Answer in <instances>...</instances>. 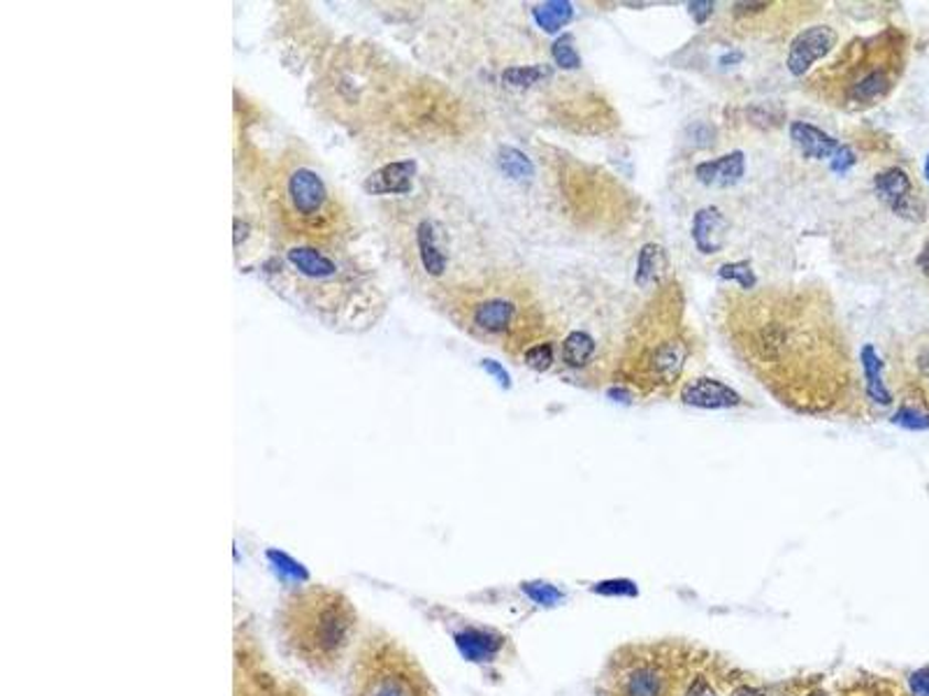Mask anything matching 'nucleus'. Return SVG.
<instances>
[{
  "instance_id": "obj_1",
  "label": "nucleus",
  "mask_w": 929,
  "mask_h": 696,
  "mask_svg": "<svg viewBox=\"0 0 929 696\" xmlns=\"http://www.w3.org/2000/svg\"><path fill=\"white\" fill-rule=\"evenodd\" d=\"M274 627L289 657L318 676H335L358 645L360 616L337 587L307 583L279 601Z\"/></svg>"
},
{
  "instance_id": "obj_2",
  "label": "nucleus",
  "mask_w": 929,
  "mask_h": 696,
  "mask_svg": "<svg viewBox=\"0 0 929 696\" xmlns=\"http://www.w3.org/2000/svg\"><path fill=\"white\" fill-rule=\"evenodd\" d=\"M709 657L679 641H648L618 648L604 666L599 696H695Z\"/></svg>"
},
{
  "instance_id": "obj_3",
  "label": "nucleus",
  "mask_w": 929,
  "mask_h": 696,
  "mask_svg": "<svg viewBox=\"0 0 929 696\" xmlns=\"http://www.w3.org/2000/svg\"><path fill=\"white\" fill-rule=\"evenodd\" d=\"M904 68V47L897 33L888 31L869 40H855L841 54L825 77L813 81L823 89L825 98L844 107H872L888 96Z\"/></svg>"
},
{
  "instance_id": "obj_4",
  "label": "nucleus",
  "mask_w": 929,
  "mask_h": 696,
  "mask_svg": "<svg viewBox=\"0 0 929 696\" xmlns=\"http://www.w3.org/2000/svg\"><path fill=\"white\" fill-rule=\"evenodd\" d=\"M347 696H440L421 662L384 629H370L352 655Z\"/></svg>"
},
{
  "instance_id": "obj_5",
  "label": "nucleus",
  "mask_w": 929,
  "mask_h": 696,
  "mask_svg": "<svg viewBox=\"0 0 929 696\" xmlns=\"http://www.w3.org/2000/svg\"><path fill=\"white\" fill-rule=\"evenodd\" d=\"M284 200L287 211L295 216L302 228L316 230V224L321 228L323 224L333 221L335 205L331 193L318 174L310 167H298L289 174L284 184Z\"/></svg>"
},
{
  "instance_id": "obj_6",
  "label": "nucleus",
  "mask_w": 929,
  "mask_h": 696,
  "mask_svg": "<svg viewBox=\"0 0 929 696\" xmlns=\"http://www.w3.org/2000/svg\"><path fill=\"white\" fill-rule=\"evenodd\" d=\"M688 358V344L679 335L660 337L658 344H648L639 362V374L648 385H667L679 379Z\"/></svg>"
},
{
  "instance_id": "obj_7",
  "label": "nucleus",
  "mask_w": 929,
  "mask_h": 696,
  "mask_svg": "<svg viewBox=\"0 0 929 696\" xmlns=\"http://www.w3.org/2000/svg\"><path fill=\"white\" fill-rule=\"evenodd\" d=\"M836 45V33L830 26H811L799 33L790 42L788 52V70L795 77H802L809 73L811 65L828 56Z\"/></svg>"
},
{
  "instance_id": "obj_8",
  "label": "nucleus",
  "mask_w": 929,
  "mask_h": 696,
  "mask_svg": "<svg viewBox=\"0 0 929 696\" xmlns=\"http://www.w3.org/2000/svg\"><path fill=\"white\" fill-rule=\"evenodd\" d=\"M874 188L878 198L888 205L899 216H911L916 211V198H914V184L911 177L901 167H890L876 174Z\"/></svg>"
},
{
  "instance_id": "obj_9",
  "label": "nucleus",
  "mask_w": 929,
  "mask_h": 696,
  "mask_svg": "<svg viewBox=\"0 0 929 696\" xmlns=\"http://www.w3.org/2000/svg\"><path fill=\"white\" fill-rule=\"evenodd\" d=\"M681 400L683 404L698 406V409H732L744 402L737 390H732L730 385L716 379H706V377L688 381L681 388Z\"/></svg>"
},
{
  "instance_id": "obj_10",
  "label": "nucleus",
  "mask_w": 929,
  "mask_h": 696,
  "mask_svg": "<svg viewBox=\"0 0 929 696\" xmlns=\"http://www.w3.org/2000/svg\"><path fill=\"white\" fill-rule=\"evenodd\" d=\"M727 219L719 207H702L693 219V242L700 253H721L727 239Z\"/></svg>"
},
{
  "instance_id": "obj_11",
  "label": "nucleus",
  "mask_w": 929,
  "mask_h": 696,
  "mask_svg": "<svg viewBox=\"0 0 929 696\" xmlns=\"http://www.w3.org/2000/svg\"><path fill=\"white\" fill-rule=\"evenodd\" d=\"M516 318H518L516 302L507 297H498V295L479 302L472 312V323L477 325L479 330L490 333V335L509 333L516 325Z\"/></svg>"
},
{
  "instance_id": "obj_12",
  "label": "nucleus",
  "mask_w": 929,
  "mask_h": 696,
  "mask_svg": "<svg viewBox=\"0 0 929 696\" xmlns=\"http://www.w3.org/2000/svg\"><path fill=\"white\" fill-rule=\"evenodd\" d=\"M744 172H746L744 151H732V154H725V156H721L716 161H704V163H700L695 167V177L704 186L730 188V186L742 182Z\"/></svg>"
},
{
  "instance_id": "obj_13",
  "label": "nucleus",
  "mask_w": 929,
  "mask_h": 696,
  "mask_svg": "<svg viewBox=\"0 0 929 696\" xmlns=\"http://www.w3.org/2000/svg\"><path fill=\"white\" fill-rule=\"evenodd\" d=\"M414 174H417L414 161L388 163V165L375 170L370 177L365 180V191L372 193V195H388V193L404 195V193L412 191Z\"/></svg>"
},
{
  "instance_id": "obj_14",
  "label": "nucleus",
  "mask_w": 929,
  "mask_h": 696,
  "mask_svg": "<svg viewBox=\"0 0 929 696\" xmlns=\"http://www.w3.org/2000/svg\"><path fill=\"white\" fill-rule=\"evenodd\" d=\"M790 140L795 142V146L802 151L807 159H813V161L832 159V156H836V151L841 149L839 140H834L832 135L823 133V130L807 123V121H792L790 123Z\"/></svg>"
},
{
  "instance_id": "obj_15",
  "label": "nucleus",
  "mask_w": 929,
  "mask_h": 696,
  "mask_svg": "<svg viewBox=\"0 0 929 696\" xmlns=\"http://www.w3.org/2000/svg\"><path fill=\"white\" fill-rule=\"evenodd\" d=\"M414 235H417V249H419V258H421L423 270L430 276H442L449 268V258H446L444 247H442L438 224L421 221L417 226Z\"/></svg>"
},
{
  "instance_id": "obj_16",
  "label": "nucleus",
  "mask_w": 929,
  "mask_h": 696,
  "mask_svg": "<svg viewBox=\"0 0 929 696\" xmlns=\"http://www.w3.org/2000/svg\"><path fill=\"white\" fill-rule=\"evenodd\" d=\"M669 270V260H667V251L660 244L648 242L641 247L639 255H637V272H635V284L639 289H648L653 284H660Z\"/></svg>"
},
{
  "instance_id": "obj_17",
  "label": "nucleus",
  "mask_w": 929,
  "mask_h": 696,
  "mask_svg": "<svg viewBox=\"0 0 929 696\" xmlns=\"http://www.w3.org/2000/svg\"><path fill=\"white\" fill-rule=\"evenodd\" d=\"M289 263L295 272H300L302 276H310V279H328L337 274V265L335 260L323 255L321 251L312 249V247H295L287 253Z\"/></svg>"
},
{
  "instance_id": "obj_18",
  "label": "nucleus",
  "mask_w": 929,
  "mask_h": 696,
  "mask_svg": "<svg viewBox=\"0 0 929 696\" xmlns=\"http://www.w3.org/2000/svg\"><path fill=\"white\" fill-rule=\"evenodd\" d=\"M860 362H862L864 379H867V395H869V400H874L878 404H890L893 402V395H890V390L885 388V383H883V360L878 358L876 348L872 344H864L862 346Z\"/></svg>"
},
{
  "instance_id": "obj_19",
  "label": "nucleus",
  "mask_w": 929,
  "mask_h": 696,
  "mask_svg": "<svg viewBox=\"0 0 929 696\" xmlns=\"http://www.w3.org/2000/svg\"><path fill=\"white\" fill-rule=\"evenodd\" d=\"M532 17L537 21V26L547 31V33H558L563 31L572 17H574V6L570 0H549V3L537 6L532 10Z\"/></svg>"
},
{
  "instance_id": "obj_20",
  "label": "nucleus",
  "mask_w": 929,
  "mask_h": 696,
  "mask_svg": "<svg viewBox=\"0 0 929 696\" xmlns=\"http://www.w3.org/2000/svg\"><path fill=\"white\" fill-rule=\"evenodd\" d=\"M595 348H597V344L588 333L574 330L563 341V362L572 369L586 367L591 362V358L595 356Z\"/></svg>"
},
{
  "instance_id": "obj_21",
  "label": "nucleus",
  "mask_w": 929,
  "mask_h": 696,
  "mask_svg": "<svg viewBox=\"0 0 929 696\" xmlns=\"http://www.w3.org/2000/svg\"><path fill=\"white\" fill-rule=\"evenodd\" d=\"M498 165H500V170L507 174L509 180L526 182V180H532L534 177V165H532V161L523 154V151H518L514 146H503L500 149Z\"/></svg>"
},
{
  "instance_id": "obj_22",
  "label": "nucleus",
  "mask_w": 929,
  "mask_h": 696,
  "mask_svg": "<svg viewBox=\"0 0 929 696\" xmlns=\"http://www.w3.org/2000/svg\"><path fill=\"white\" fill-rule=\"evenodd\" d=\"M551 77L549 65H526V68H507L503 73V81L514 89H530L537 81Z\"/></svg>"
},
{
  "instance_id": "obj_23",
  "label": "nucleus",
  "mask_w": 929,
  "mask_h": 696,
  "mask_svg": "<svg viewBox=\"0 0 929 696\" xmlns=\"http://www.w3.org/2000/svg\"><path fill=\"white\" fill-rule=\"evenodd\" d=\"M719 276L723 281H732V284H739L744 293H750L758 286V276H755L748 260H737V263H727L719 270Z\"/></svg>"
},
{
  "instance_id": "obj_24",
  "label": "nucleus",
  "mask_w": 929,
  "mask_h": 696,
  "mask_svg": "<svg viewBox=\"0 0 929 696\" xmlns=\"http://www.w3.org/2000/svg\"><path fill=\"white\" fill-rule=\"evenodd\" d=\"M553 61L560 65L563 70H576L581 68V56L574 47V37L572 35H563L553 42Z\"/></svg>"
},
{
  "instance_id": "obj_25",
  "label": "nucleus",
  "mask_w": 929,
  "mask_h": 696,
  "mask_svg": "<svg viewBox=\"0 0 929 696\" xmlns=\"http://www.w3.org/2000/svg\"><path fill=\"white\" fill-rule=\"evenodd\" d=\"M526 365L534 372H547L553 365V344L544 341V344H534L526 351Z\"/></svg>"
},
{
  "instance_id": "obj_26",
  "label": "nucleus",
  "mask_w": 929,
  "mask_h": 696,
  "mask_svg": "<svg viewBox=\"0 0 929 696\" xmlns=\"http://www.w3.org/2000/svg\"><path fill=\"white\" fill-rule=\"evenodd\" d=\"M849 696H909L904 689L895 687L888 681H878V683H867V685H857Z\"/></svg>"
},
{
  "instance_id": "obj_27",
  "label": "nucleus",
  "mask_w": 929,
  "mask_h": 696,
  "mask_svg": "<svg viewBox=\"0 0 929 696\" xmlns=\"http://www.w3.org/2000/svg\"><path fill=\"white\" fill-rule=\"evenodd\" d=\"M895 423L911 427V429H925L929 427V416H922L920 411H914V409H901L895 416Z\"/></svg>"
},
{
  "instance_id": "obj_28",
  "label": "nucleus",
  "mask_w": 929,
  "mask_h": 696,
  "mask_svg": "<svg viewBox=\"0 0 929 696\" xmlns=\"http://www.w3.org/2000/svg\"><path fill=\"white\" fill-rule=\"evenodd\" d=\"M769 107H771V102H763V105H755V107H750V119H753V123L755 126H763L765 128V119H769V126H776V123H781L784 121V112H779V115H771L769 112Z\"/></svg>"
},
{
  "instance_id": "obj_29",
  "label": "nucleus",
  "mask_w": 929,
  "mask_h": 696,
  "mask_svg": "<svg viewBox=\"0 0 929 696\" xmlns=\"http://www.w3.org/2000/svg\"><path fill=\"white\" fill-rule=\"evenodd\" d=\"M855 154L851 151V146H846V144H841V149L836 151V156L832 159V170L834 172H839V174H844V172H849L853 165H855Z\"/></svg>"
},
{
  "instance_id": "obj_30",
  "label": "nucleus",
  "mask_w": 929,
  "mask_h": 696,
  "mask_svg": "<svg viewBox=\"0 0 929 696\" xmlns=\"http://www.w3.org/2000/svg\"><path fill=\"white\" fill-rule=\"evenodd\" d=\"M482 369H484V372H488L495 381H498L505 390H509V388H511V377H509V372H507V369H505L500 362H495V360H482Z\"/></svg>"
},
{
  "instance_id": "obj_31",
  "label": "nucleus",
  "mask_w": 929,
  "mask_h": 696,
  "mask_svg": "<svg viewBox=\"0 0 929 696\" xmlns=\"http://www.w3.org/2000/svg\"><path fill=\"white\" fill-rule=\"evenodd\" d=\"M690 14L698 21V24H704V21L714 14V3L711 0H695V3H690Z\"/></svg>"
},
{
  "instance_id": "obj_32",
  "label": "nucleus",
  "mask_w": 929,
  "mask_h": 696,
  "mask_svg": "<svg viewBox=\"0 0 929 696\" xmlns=\"http://www.w3.org/2000/svg\"><path fill=\"white\" fill-rule=\"evenodd\" d=\"M911 685H914L916 696H929V668H922V671L914 673Z\"/></svg>"
},
{
  "instance_id": "obj_33",
  "label": "nucleus",
  "mask_w": 929,
  "mask_h": 696,
  "mask_svg": "<svg viewBox=\"0 0 929 696\" xmlns=\"http://www.w3.org/2000/svg\"><path fill=\"white\" fill-rule=\"evenodd\" d=\"M609 398H614V400L620 398V402H630L633 400V393H628V390H623V388H612L609 390Z\"/></svg>"
},
{
  "instance_id": "obj_34",
  "label": "nucleus",
  "mask_w": 929,
  "mask_h": 696,
  "mask_svg": "<svg viewBox=\"0 0 929 696\" xmlns=\"http://www.w3.org/2000/svg\"><path fill=\"white\" fill-rule=\"evenodd\" d=\"M918 265L922 268V272L929 276V242L925 244V249H922V253H920V258H918Z\"/></svg>"
},
{
  "instance_id": "obj_35",
  "label": "nucleus",
  "mask_w": 929,
  "mask_h": 696,
  "mask_svg": "<svg viewBox=\"0 0 929 696\" xmlns=\"http://www.w3.org/2000/svg\"><path fill=\"white\" fill-rule=\"evenodd\" d=\"M744 58V54L742 52H734V54H725L723 58H721V65H732V63H739Z\"/></svg>"
},
{
  "instance_id": "obj_36",
  "label": "nucleus",
  "mask_w": 929,
  "mask_h": 696,
  "mask_svg": "<svg viewBox=\"0 0 929 696\" xmlns=\"http://www.w3.org/2000/svg\"><path fill=\"white\" fill-rule=\"evenodd\" d=\"M925 174H927V180H929V159H927V165H925Z\"/></svg>"
},
{
  "instance_id": "obj_37",
  "label": "nucleus",
  "mask_w": 929,
  "mask_h": 696,
  "mask_svg": "<svg viewBox=\"0 0 929 696\" xmlns=\"http://www.w3.org/2000/svg\"><path fill=\"white\" fill-rule=\"evenodd\" d=\"M811 696H820V694H811ZM825 696V694H823Z\"/></svg>"
}]
</instances>
